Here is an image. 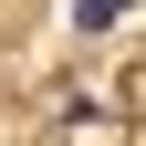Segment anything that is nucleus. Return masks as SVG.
<instances>
[{
    "mask_svg": "<svg viewBox=\"0 0 146 146\" xmlns=\"http://www.w3.org/2000/svg\"><path fill=\"white\" fill-rule=\"evenodd\" d=\"M73 21H84V31H104V21H125V0H73Z\"/></svg>",
    "mask_w": 146,
    "mask_h": 146,
    "instance_id": "nucleus-1",
    "label": "nucleus"
}]
</instances>
